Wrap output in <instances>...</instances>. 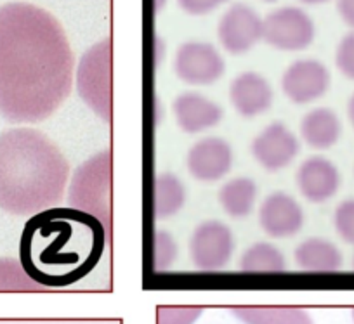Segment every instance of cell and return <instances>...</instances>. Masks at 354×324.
<instances>
[{"label": "cell", "mask_w": 354, "mask_h": 324, "mask_svg": "<svg viewBox=\"0 0 354 324\" xmlns=\"http://www.w3.org/2000/svg\"><path fill=\"white\" fill-rule=\"evenodd\" d=\"M259 196V187L250 177H234L219 189V203L231 219H245L252 213Z\"/></svg>", "instance_id": "obj_20"}, {"label": "cell", "mask_w": 354, "mask_h": 324, "mask_svg": "<svg viewBox=\"0 0 354 324\" xmlns=\"http://www.w3.org/2000/svg\"><path fill=\"white\" fill-rule=\"evenodd\" d=\"M42 286L28 278L18 260L0 258V292H40Z\"/></svg>", "instance_id": "obj_23"}, {"label": "cell", "mask_w": 354, "mask_h": 324, "mask_svg": "<svg viewBox=\"0 0 354 324\" xmlns=\"http://www.w3.org/2000/svg\"><path fill=\"white\" fill-rule=\"evenodd\" d=\"M259 226L270 238L285 240L301 233L304 210L292 194L274 191L268 194L259 208Z\"/></svg>", "instance_id": "obj_12"}, {"label": "cell", "mask_w": 354, "mask_h": 324, "mask_svg": "<svg viewBox=\"0 0 354 324\" xmlns=\"http://www.w3.org/2000/svg\"><path fill=\"white\" fill-rule=\"evenodd\" d=\"M295 264L308 272H333L342 267V254L325 238H308L294 251Z\"/></svg>", "instance_id": "obj_18"}, {"label": "cell", "mask_w": 354, "mask_h": 324, "mask_svg": "<svg viewBox=\"0 0 354 324\" xmlns=\"http://www.w3.org/2000/svg\"><path fill=\"white\" fill-rule=\"evenodd\" d=\"M231 312L243 324H315L299 307H234Z\"/></svg>", "instance_id": "obj_21"}, {"label": "cell", "mask_w": 354, "mask_h": 324, "mask_svg": "<svg viewBox=\"0 0 354 324\" xmlns=\"http://www.w3.org/2000/svg\"><path fill=\"white\" fill-rule=\"evenodd\" d=\"M337 11L347 26L354 28V0H337Z\"/></svg>", "instance_id": "obj_29"}, {"label": "cell", "mask_w": 354, "mask_h": 324, "mask_svg": "<svg viewBox=\"0 0 354 324\" xmlns=\"http://www.w3.org/2000/svg\"><path fill=\"white\" fill-rule=\"evenodd\" d=\"M75 56L61 23L26 2L0 6V117L39 124L73 87Z\"/></svg>", "instance_id": "obj_1"}, {"label": "cell", "mask_w": 354, "mask_h": 324, "mask_svg": "<svg viewBox=\"0 0 354 324\" xmlns=\"http://www.w3.org/2000/svg\"><path fill=\"white\" fill-rule=\"evenodd\" d=\"M234 254V236L230 226L221 220L198 224L189 238V257L200 271H221Z\"/></svg>", "instance_id": "obj_8"}, {"label": "cell", "mask_w": 354, "mask_h": 324, "mask_svg": "<svg viewBox=\"0 0 354 324\" xmlns=\"http://www.w3.org/2000/svg\"><path fill=\"white\" fill-rule=\"evenodd\" d=\"M77 88L82 101L104 124L113 120V87H111V39L94 44L82 56L77 68Z\"/></svg>", "instance_id": "obj_5"}, {"label": "cell", "mask_w": 354, "mask_h": 324, "mask_svg": "<svg viewBox=\"0 0 354 324\" xmlns=\"http://www.w3.org/2000/svg\"><path fill=\"white\" fill-rule=\"evenodd\" d=\"M233 148L221 137H203L189 148L186 166L200 182H217L233 169Z\"/></svg>", "instance_id": "obj_13"}, {"label": "cell", "mask_w": 354, "mask_h": 324, "mask_svg": "<svg viewBox=\"0 0 354 324\" xmlns=\"http://www.w3.org/2000/svg\"><path fill=\"white\" fill-rule=\"evenodd\" d=\"M347 118H349L351 125L354 128V94L351 95V99L347 101Z\"/></svg>", "instance_id": "obj_30"}, {"label": "cell", "mask_w": 354, "mask_h": 324, "mask_svg": "<svg viewBox=\"0 0 354 324\" xmlns=\"http://www.w3.org/2000/svg\"><path fill=\"white\" fill-rule=\"evenodd\" d=\"M332 77L322 61L297 59L283 71L281 90L294 104H309L328 92Z\"/></svg>", "instance_id": "obj_11"}, {"label": "cell", "mask_w": 354, "mask_h": 324, "mask_svg": "<svg viewBox=\"0 0 354 324\" xmlns=\"http://www.w3.org/2000/svg\"><path fill=\"white\" fill-rule=\"evenodd\" d=\"M200 316L198 307H160L156 324H193Z\"/></svg>", "instance_id": "obj_26"}, {"label": "cell", "mask_w": 354, "mask_h": 324, "mask_svg": "<svg viewBox=\"0 0 354 324\" xmlns=\"http://www.w3.org/2000/svg\"><path fill=\"white\" fill-rule=\"evenodd\" d=\"M110 238L103 224L73 207H53L32 215L19 240V264L46 288H64L100 264Z\"/></svg>", "instance_id": "obj_2"}, {"label": "cell", "mask_w": 354, "mask_h": 324, "mask_svg": "<svg viewBox=\"0 0 354 324\" xmlns=\"http://www.w3.org/2000/svg\"><path fill=\"white\" fill-rule=\"evenodd\" d=\"M186 203V187L183 180L170 172L158 173L153 180V217L165 220L181 211Z\"/></svg>", "instance_id": "obj_19"}, {"label": "cell", "mask_w": 354, "mask_h": 324, "mask_svg": "<svg viewBox=\"0 0 354 324\" xmlns=\"http://www.w3.org/2000/svg\"><path fill=\"white\" fill-rule=\"evenodd\" d=\"M240 269L245 272H281L287 269V260L280 248L268 241H259L243 251Z\"/></svg>", "instance_id": "obj_22"}, {"label": "cell", "mask_w": 354, "mask_h": 324, "mask_svg": "<svg viewBox=\"0 0 354 324\" xmlns=\"http://www.w3.org/2000/svg\"><path fill=\"white\" fill-rule=\"evenodd\" d=\"M153 271L162 272L167 271L174 265L177 258V243L172 238V234L167 233V231L156 229L153 233Z\"/></svg>", "instance_id": "obj_24"}, {"label": "cell", "mask_w": 354, "mask_h": 324, "mask_svg": "<svg viewBox=\"0 0 354 324\" xmlns=\"http://www.w3.org/2000/svg\"><path fill=\"white\" fill-rule=\"evenodd\" d=\"M353 321H354V310H353Z\"/></svg>", "instance_id": "obj_34"}, {"label": "cell", "mask_w": 354, "mask_h": 324, "mask_svg": "<svg viewBox=\"0 0 354 324\" xmlns=\"http://www.w3.org/2000/svg\"><path fill=\"white\" fill-rule=\"evenodd\" d=\"M315 37L313 18L295 6L274 9L262 19V40L277 50L299 53L308 49Z\"/></svg>", "instance_id": "obj_6"}, {"label": "cell", "mask_w": 354, "mask_h": 324, "mask_svg": "<svg viewBox=\"0 0 354 324\" xmlns=\"http://www.w3.org/2000/svg\"><path fill=\"white\" fill-rule=\"evenodd\" d=\"M226 71V63L216 46L189 40L179 46L174 56V73L183 84L207 87L219 80Z\"/></svg>", "instance_id": "obj_7"}, {"label": "cell", "mask_w": 354, "mask_h": 324, "mask_svg": "<svg viewBox=\"0 0 354 324\" xmlns=\"http://www.w3.org/2000/svg\"><path fill=\"white\" fill-rule=\"evenodd\" d=\"M274 101L271 84L255 71H243L230 85V102L243 118H254L270 111Z\"/></svg>", "instance_id": "obj_16"}, {"label": "cell", "mask_w": 354, "mask_h": 324, "mask_svg": "<svg viewBox=\"0 0 354 324\" xmlns=\"http://www.w3.org/2000/svg\"><path fill=\"white\" fill-rule=\"evenodd\" d=\"M299 2H302V4H306V6H319V4H325V2H328V0H299Z\"/></svg>", "instance_id": "obj_31"}, {"label": "cell", "mask_w": 354, "mask_h": 324, "mask_svg": "<svg viewBox=\"0 0 354 324\" xmlns=\"http://www.w3.org/2000/svg\"><path fill=\"white\" fill-rule=\"evenodd\" d=\"M301 137L309 148L325 151L339 142L342 124L335 111L328 108H315L308 111L301 120Z\"/></svg>", "instance_id": "obj_17"}, {"label": "cell", "mask_w": 354, "mask_h": 324, "mask_svg": "<svg viewBox=\"0 0 354 324\" xmlns=\"http://www.w3.org/2000/svg\"><path fill=\"white\" fill-rule=\"evenodd\" d=\"M172 113L177 127L186 134L195 135L217 127L224 111L217 102L198 92H185L174 99Z\"/></svg>", "instance_id": "obj_15"}, {"label": "cell", "mask_w": 354, "mask_h": 324, "mask_svg": "<svg viewBox=\"0 0 354 324\" xmlns=\"http://www.w3.org/2000/svg\"><path fill=\"white\" fill-rule=\"evenodd\" d=\"M337 70L349 80H354V32L342 37L335 50Z\"/></svg>", "instance_id": "obj_27"}, {"label": "cell", "mask_w": 354, "mask_h": 324, "mask_svg": "<svg viewBox=\"0 0 354 324\" xmlns=\"http://www.w3.org/2000/svg\"><path fill=\"white\" fill-rule=\"evenodd\" d=\"M262 2H268V4H271V2H277V0H262Z\"/></svg>", "instance_id": "obj_32"}, {"label": "cell", "mask_w": 354, "mask_h": 324, "mask_svg": "<svg viewBox=\"0 0 354 324\" xmlns=\"http://www.w3.org/2000/svg\"><path fill=\"white\" fill-rule=\"evenodd\" d=\"M353 267H354V257H353Z\"/></svg>", "instance_id": "obj_33"}, {"label": "cell", "mask_w": 354, "mask_h": 324, "mask_svg": "<svg viewBox=\"0 0 354 324\" xmlns=\"http://www.w3.org/2000/svg\"><path fill=\"white\" fill-rule=\"evenodd\" d=\"M217 39L233 56H243L262 40V19L250 6L233 4L221 18Z\"/></svg>", "instance_id": "obj_9"}, {"label": "cell", "mask_w": 354, "mask_h": 324, "mask_svg": "<svg viewBox=\"0 0 354 324\" xmlns=\"http://www.w3.org/2000/svg\"><path fill=\"white\" fill-rule=\"evenodd\" d=\"M301 153V141L283 124L273 122L262 128L252 141V156L268 172L287 169Z\"/></svg>", "instance_id": "obj_10"}, {"label": "cell", "mask_w": 354, "mask_h": 324, "mask_svg": "<svg viewBox=\"0 0 354 324\" xmlns=\"http://www.w3.org/2000/svg\"><path fill=\"white\" fill-rule=\"evenodd\" d=\"M111 149L82 163L70 184V204L96 217L111 234Z\"/></svg>", "instance_id": "obj_4"}, {"label": "cell", "mask_w": 354, "mask_h": 324, "mask_svg": "<svg viewBox=\"0 0 354 324\" xmlns=\"http://www.w3.org/2000/svg\"><path fill=\"white\" fill-rule=\"evenodd\" d=\"M230 0H177V4L186 15L192 16H205L209 12L216 11L219 6L226 4Z\"/></svg>", "instance_id": "obj_28"}, {"label": "cell", "mask_w": 354, "mask_h": 324, "mask_svg": "<svg viewBox=\"0 0 354 324\" xmlns=\"http://www.w3.org/2000/svg\"><path fill=\"white\" fill-rule=\"evenodd\" d=\"M299 193L311 203H325L340 187V172L325 156H309L299 165L295 173Z\"/></svg>", "instance_id": "obj_14"}, {"label": "cell", "mask_w": 354, "mask_h": 324, "mask_svg": "<svg viewBox=\"0 0 354 324\" xmlns=\"http://www.w3.org/2000/svg\"><path fill=\"white\" fill-rule=\"evenodd\" d=\"M68 180L66 156L46 134L28 127L0 134V210L32 217L56 207Z\"/></svg>", "instance_id": "obj_3"}, {"label": "cell", "mask_w": 354, "mask_h": 324, "mask_svg": "<svg viewBox=\"0 0 354 324\" xmlns=\"http://www.w3.org/2000/svg\"><path fill=\"white\" fill-rule=\"evenodd\" d=\"M333 226L346 243L354 245V198L337 204L333 211Z\"/></svg>", "instance_id": "obj_25"}]
</instances>
